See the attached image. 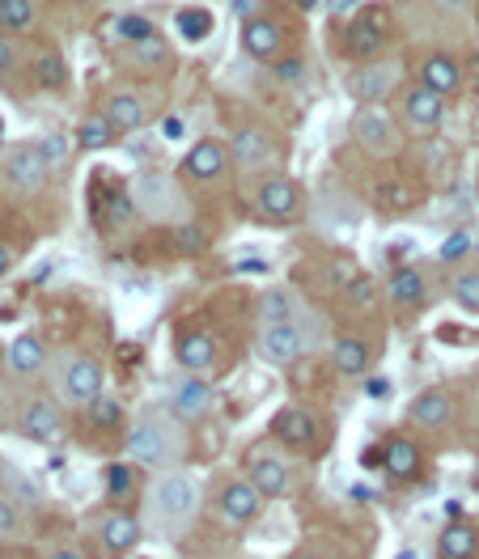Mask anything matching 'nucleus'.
I'll list each match as a JSON object with an SVG mask.
<instances>
[{
	"mask_svg": "<svg viewBox=\"0 0 479 559\" xmlns=\"http://www.w3.org/2000/svg\"><path fill=\"white\" fill-rule=\"evenodd\" d=\"M255 204H259V212L268 216V221H293V216L301 212V187L293 183L289 174H272V178H263Z\"/></svg>",
	"mask_w": 479,
	"mask_h": 559,
	"instance_id": "obj_7",
	"label": "nucleus"
},
{
	"mask_svg": "<svg viewBox=\"0 0 479 559\" xmlns=\"http://www.w3.org/2000/svg\"><path fill=\"white\" fill-rule=\"evenodd\" d=\"M195 500H200V488H195V479L187 471H170L153 483L149 492V513L162 530H183L191 513H195Z\"/></svg>",
	"mask_w": 479,
	"mask_h": 559,
	"instance_id": "obj_1",
	"label": "nucleus"
},
{
	"mask_svg": "<svg viewBox=\"0 0 479 559\" xmlns=\"http://www.w3.org/2000/svg\"><path fill=\"white\" fill-rule=\"evenodd\" d=\"M475 246H479V238H475Z\"/></svg>",
	"mask_w": 479,
	"mask_h": 559,
	"instance_id": "obj_56",
	"label": "nucleus"
},
{
	"mask_svg": "<svg viewBox=\"0 0 479 559\" xmlns=\"http://www.w3.org/2000/svg\"><path fill=\"white\" fill-rule=\"evenodd\" d=\"M225 161H229V149L221 140H200L187 153L183 174H191V178H217V174H225Z\"/></svg>",
	"mask_w": 479,
	"mask_h": 559,
	"instance_id": "obj_23",
	"label": "nucleus"
},
{
	"mask_svg": "<svg viewBox=\"0 0 479 559\" xmlns=\"http://www.w3.org/2000/svg\"><path fill=\"white\" fill-rule=\"evenodd\" d=\"M39 149H43V157H47V166H51V161H60V157H64V144H60V136H47V140L39 144Z\"/></svg>",
	"mask_w": 479,
	"mask_h": 559,
	"instance_id": "obj_47",
	"label": "nucleus"
},
{
	"mask_svg": "<svg viewBox=\"0 0 479 559\" xmlns=\"http://www.w3.org/2000/svg\"><path fill=\"white\" fill-rule=\"evenodd\" d=\"M331 365L340 369L344 377H361L369 369V344L361 335H340L331 344Z\"/></svg>",
	"mask_w": 479,
	"mask_h": 559,
	"instance_id": "obj_25",
	"label": "nucleus"
},
{
	"mask_svg": "<svg viewBox=\"0 0 479 559\" xmlns=\"http://www.w3.org/2000/svg\"><path fill=\"white\" fill-rule=\"evenodd\" d=\"M399 559H416V551H399Z\"/></svg>",
	"mask_w": 479,
	"mask_h": 559,
	"instance_id": "obj_55",
	"label": "nucleus"
},
{
	"mask_svg": "<svg viewBox=\"0 0 479 559\" xmlns=\"http://www.w3.org/2000/svg\"><path fill=\"white\" fill-rule=\"evenodd\" d=\"M145 119H149V106L140 102L136 94H111L106 98V123H111L115 132H132Z\"/></svg>",
	"mask_w": 479,
	"mask_h": 559,
	"instance_id": "obj_26",
	"label": "nucleus"
},
{
	"mask_svg": "<svg viewBox=\"0 0 479 559\" xmlns=\"http://www.w3.org/2000/svg\"><path fill=\"white\" fill-rule=\"evenodd\" d=\"M234 13H238V17H246V22H255V17H263V13H259V0H234Z\"/></svg>",
	"mask_w": 479,
	"mask_h": 559,
	"instance_id": "obj_50",
	"label": "nucleus"
},
{
	"mask_svg": "<svg viewBox=\"0 0 479 559\" xmlns=\"http://www.w3.org/2000/svg\"><path fill=\"white\" fill-rule=\"evenodd\" d=\"M344 301L352 310H378V280L374 276H352L344 284Z\"/></svg>",
	"mask_w": 479,
	"mask_h": 559,
	"instance_id": "obj_32",
	"label": "nucleus"
},
{
	"mask_svg": "<svg viewBox=\"0 0 479 559\" xmlns=\"http://www.w3.org/2000/svg\"><path fill=\"white\" fill-rule=\"evenodd\" d=\"M382 466H386V475L395 483H412L420 475V466H424L420 445L412 437H390L386 449H382Z\"/></svg>",
	"mask_w": 479,
	"mask_h": 559,
	"instance_id": "obj_18",
	"label": "nucleus"
},
{
	"mask_svg": "<svg viewBox=\"0 0 479 559\" xmlns=\"http://www.w3.org/2000/svg\"><path fill=\"white\" fill-rule=\"evenodd\" d=\"M162 136H166V140H183V119H179V115H166V119H162Z\"/></svg>",
	"mask_w": 479,
	"mask_h": 559,
	"instance_id": "obj_49",
	"label": "nucleus"
},
{
	"mask_svg": "<svg viewBox=\"0 0 479 559\" xmlns=\"http://www.w3.org/2000/svg\"><path fill=\"white\" fill-rule=\"evenodd\" d=\"M352 140H357L365 153H374V157H395L403 149L399 123H395V115H390L386 106H361V111L352 115Z\"/></svg>",
	"mask_w": 479,
	"mask_h": 559,
	"instance_id": "obj_3",
	"label": "nucleus"
},
{
	"mask_svg": "<svg viewBox=\"0 0 479 559\" xmlns=\"http://www.w3.org/2000/svg\"><path fill=\"white\" fill-rule=\"evenodd\" d=\"M272 432H276L280 445L297 449V454H306V449L318 445V424H314L310 411H301V407H280L276 420H272Z\"/></svg>",
	"mask_w": 479,
	"mask_h": 559,
	"instance_id": "obj_12",
	"label": "nucleus"
},
{
	"mask_svg": "<svg viewBox=\"0 0 479 559\" xmlns=\"http://www.w3.org/2000/svg\"><path fill=\"white\" fill-rule=\"evenodd\" d=\"M136 538H140V521H136L132 513H111V517L102 521V543L111 547L115 555L132 551V547H136Z\"/></svg>",
	"mask_w": 479,
	"mask_h": 559,
	"instance_id": "obj_29",
	"label": "nucleus"
},
{
	"mask_svg": "<svg viewBox=\"0 0 479 559\" xmlns=\"http://www.w3.org/2000/svg\"><path fill=\"white\" fill-rule=\"evenodd\" d=\"M416 85H424L437 98H454L458 89H463V64H458L454 56H446V51H433V56L420 64V81Z\"/></svg>",
	"mask_w": 479,
	"mask_h": 559,
	"instance_id": "obj_15",
	"label": "nucleus"
},
{
	"mask_svg": "<svg viewBox=\"0 0 479 559\" xmlns=\"http://www.w3.org/2000/svg\"><path fill=\"white\" fill-rule=\"evenodd\" d=\"M111 136H115V128L106 123V115H90L81 123V132H77V140L85 144V149H106L111 144Z\"/></svg>",
	"mask_w": 479,
	"mask_h": 559,
	"instance_id": "obj_34",
	"label": "nucleus"
},
{
	"mask_svg": "<svg viewBox=\"0 0 479 559\" xmlns=\"http://www.w3.org/2000/svg\"><path fill=\"white\" fill-rule=\"evenodd\" d=\"M5 178H9V187L22 191V195L39 191L47 183V157H43L39 144H17V149H9V157H5Z\"/></svg>",
	"mask_w": 479,
	"mask_h": 559,
	"instance_id": "obj_6",
	"label": "nucleus"
},
{
	"mask_svg": "<svg viewBox=\"0 0 479 559\" xmlns=\"http://www.w3.org/2000/svg\"><path fill=\"white\" fill-rule=\"evenodd\" d=\"M246 479L259 488L263 500H285L293 492V479H289V466L280 462L276 454H259L251 462V471H246Z\"/></svg>",
	"mask_w": 479,
	"mask_h": 559,
	"instance_id": "obj_16",
	"label": "nucleus"
},
{
	"mask_svg": "<svg viewBox=\"0 0 479 559\" xmlns=\"http://www.w3.org/2000/svg\"><path fill=\"white\" fill-rule=\"evenodd\" d=\"M242 47L251 51L255 60H276L280 64V51H285V26L276 17H255V22H242Z\"/></svg>",
	"mask_w": 479,
	"mask_h": 559,
	"instance_id": "obj_14",
	"label": "nucleus"
},
{
	"mask_svg": "<svg viewBox=\"0 0 479 559\" xmlns=\"http://www.w3.org/2000/svg\"><path fill=\"white\" fill-rule=\"evenodd\" d=\"M280 322H293L289 297L285 293H263V327H280Z\"/></svg>",
	"mask_w": 479,
	"mask_h": 559,
	"instance_id": "obj_38",
	"label": "nucleus"
},
{
	"mask_svg": "<svg viewBox=\"0 0 479 559\" xmlns=\"http://www.w3.org/2000/svg\"><path fill=\"white\" fill-rule=\"evenodd\" d=\"M437 555L441 559H475L479 555V530L471 521H450V526H441Z\"/></svg>",
	"mask_w": 479,
	"mask_h": 559,
	"instance_id": "obj_22",
	"label": "nucleus"
},
{
	"mask_svg": "<svg viewBox=\"0 0 479 559\" xmlns=\"http://www.w3.org/2000/svg\"><path fill=\"white\" fill-rule=\"evenodd\" d=\"M132 200H136V212H145L149 221L183 225V216H187V195H183L179 183H174V174H166V170H145L140 174Z\"/></svg>",
	"mask_w": 479,
	"mask_h": 559,
	"instance_id": "obj_2",
	"label": "nucleus"
},
{
	"mask_svg": "<svg viewBox=\"0 0 479 559\" xmlns=\"http://www.w3.org/2000/svg\"><path fill=\"white\" fill-rule=\"evenodd\" d=\"M276 72H280V81H297L306 68H301V60H280V64H276Z\"/></svg>",
	"mask_w": 479,
	"mask_h": 559,
	"instance_id": "obj_48",
	"label": "nucleus"
},
{
	"mask_svg": "<svg viewBox=\"0 0 479 559\" xmlns=\"http://www.w3.org/2000/svg\"><path fill=\"white\" fill-rule=\"evenodd\" d=\"M471 250H475V238H471V233H467V229H454L450 238L441 242L437 255H441V263H458V259H467Z\"/></svg>",
	"mask_w": 479,
	"mask_h": 559,
	"instance_id": "obj_37",
	"label": "nucleus"
},
{
	"mask_svg": "<svg viewBox=\"0 0 479 559\" xmlns=\"http://www.w3.org/2000/svg\"><path fill=\"white\" fill-rule=\"evenodd\" d=\"M13 530H17V513H13L9 500H0V538H9Z\"/></svg>",
	"mask_w": 479,
	"mask_h": 559,
	"instance_id": "obj_45",
	"label": "nucleus"
},
{
	"mask_svg": "<svg viewBox=\"0 0 479 559\" xmlns=\"http://www.w3.org/2000/svg\"><path fill=\"white\" fill-rule=\"evenodd\" d=\"M9 267H13V255H9V250H5V246H0V276H5V272H9Z\"/></svg>",
	"mask_w": 479,
	"mask_h": 559,
	"instance_id": "obj_53",
	"label": "nucleus"
},
{
	"mask_svg": "<svg viewBox=\"0 0 479 559\" xmlns=\"http://www.w3.org/2000/svg\"><path fill=\"white\" fill-rule=\"evenodd\" d=\"M403 123L412 132H437L441 128V119H446V98H437L429 94L424 85H412V89H403Z\"/></svg>",
	"mask_w": 479,
	"mask_h": 559,
	"instance_id": "obj_9",
	"label": "nucleus"
},
{
	"mask_svg": "<svg viewBox=\"0 0 479 559\" xmlns=\"http://www.w3.org/2000/svg\"><path fill=\"white\" fill-rule=\"evenodd\" d=\"M229 153H234V161L242 170H263L276 157V140H272L268 128H242L234 136V144H229Z\"/></svg>",
	"mask_w": 479,
	"mask_h": 559,
	"instance_id": "obj_17",
	"label": "nucleus"
},
{
	"mask_svg": "<svg viewBox=\"0 0 479 559\" xmlns=\"http://www.w3.org/2000/svg\"><path fill=\"white\" fill-rule=\"evenodd\" d=\"M365 394H369V399H386L390 382H386V377H365Z\"/></svg>",
	"mask_w": 479,
	"mask_h": 559,
	"instance_id": "obj_46",
	"label": "nucleus"
},
{
	"mask_svg": "<svg viewBox=\"0 0 479 559\" xmlns=\"http://www.w3.org/2000/svg\"><path fill=\"white\" fill-rule=\"evenodd\" d=\"M390 34V17L382 9H361L344 30V47L352 60H378Z\"/></svg>",
	"mask_w": 479,
	"mask_h": 559,
	"instance_id": "obj_4",
	"label": "nucleus"
},
{
	"mask_svg": "<svg viewBox=\"0 0 479 559\" xmlns=\"http://www.w3.org/2000/svg\"><path fill=\"white\" fill-rule=\"evenodd\" d=\"M60 394L68 403H94L102 394V365L90 356L68 360V369L60 373Z\"/></svg>",
	"mask_w": 479,
	"mask_h": 559,
	"instance_id": "obj_10",
	"label": "nucleus"
},
{
	"mask_svg": "<svg viewBox=\"0 0 479 559\" xmlns=\"http://www.w3.org/2000/svg\"><path fill=\"white\" fill-rule=\"evenodd\" d=\"M132 51H136V60H140V64H149V68L166 64V56H170V47H166L162 34H149V39H140Z\"/></svg>",
	"mask_w": 479,
	"mask_h": 559,
	"instance_id": "obj_40",
	"label": "nucleus"
},
{
	"mask_svg": "<svg viewBox=\"0 0 479 559\" xmlns=\"http://www.w3.org/2000/svg\"><path fill=\"white\" fill-rule=\"evenodd\" d=\"M13 64V43L9 39H0V72H5Z\"/></svg>",
	"mask_w": 479,
	"mask_h": 559,
	"instance_id": "obj_51",
	"label": "nucleus"
},
{
	"mask_svg": "<svg viewBox=\"0 0 479 559\" xmlns=\"http://www.w3.org/2000/svg\"><path fill=\"white\" fill-rule=\"evenodd\" d=\"M208 407H212V386L200 382V377H183L179 390H174V411L191 420V416H204Z\"/></svg>",
	"mask_w": 479,
	"mask_h": 559,
	"instance_id": "obj_28",
	"label": "nucleus"
},
{
	"mask_svg": "<svg viewBox=\"0 0 479 559\" xmlns=\"http://www.w3.org/2000/svg\"><path fill=\"white\" fill-rule=\"evenodd\" d=\"M119 34L136 47L140 39H149V34H157V30L149 26V17H136V13H132V17H119Z\"/></svg>",
	"mask_w": 479,
	"mask_h": 559,
	"instance_id": "obj_42",
	"label": "nucleus"
},
{
	"mask_svg": "<svg viewBox=\"0 0 479 559\" xmlns=\"http://www.w3.org/2000/svg\"><path fill=\"white\" fill-rule=\"evenodd\" d=\"M310 352V331L301 322H280V327H263L259 335V356L268 365H293Z\"/></svg>",
	"mask_w": 479,
	"mask_h": 559,
	"instance_id": "obj_5",
	"label": "nucleus"
},
{
	"mask_svg": "<svg viewBox=\"0 0 479 559\" xmlns=\"http://www.w3.org/2000/svg\"><path fill=\"white\" fill-rule=\"evenodd\" d=\"M51 559H85L77 547H64V551H56V555H51Z\"/></svg>",
	"mask_w": 479,
	"mask_h": 559,
	"instance_id": "obj_52",
	"label": "nucleus"
},
{
	"mask_svg": "<svg viewBox=\"0 0 479 559\" xmlns=\"http://www.w3.org/2000/svg\"><path fill=\"white\" fill-rule=\"evenodd\" d=\"M217 509H221V517L229 521V526H251V521L263 513V496H259V488L251 479H234V483H225Z\"/></svg>",
	"mask_w": 479,
	"mask_h": 559,
	"instance_id": "obj_11",
	"label": "nucleus"
},
{
	"mask_svg": "<svg viewBox=\"0 0 479 559\" xmlns=\"http://www.w3.org/2000/svg\"><path fill=\"white\" fill-rule=\"evenodd\" d=\"M450 293H454V301L463 305V310L479 314V267H463V272L454 276V284H450Z\"/></svg>",
	"mask_w": 479,
	"mask_h": 559,
	"instance_id": "obj_33",
	"label": "nucleus"
},
{
	"mask_svg": "<svg viewBox=\"0 0 479 559\" xmlns=\"http://www.w3.org/2000/svg\"><path fill=\"white\" fill-rule=\"evenodd\" d=\"M56 432H60V411H56V403H51V399L26 403V411H22V437H30V441H51Z\"/></svg>",
	"mask_w": 479,
	"mask_h": 559,
	"instance_id": "obj_24",
	"label": "nucleus"
},
{
	"mask_svg": "<svg viewBox=\"0 0 479 559\" xmlns=\"http://www.w3.org/2000/svg\"><path fill=\"white\" fill-rule=\"evenodd\" d=\"M174 30H179L187 43H200L212 34V13L208 9H179L174 13Z\"/></svg>",
	"mask_w": 479,
	"mask_h": 559,
	"instance_id": "obj_31",
	"label": "nucleus"
},
{
	"mask_svg": "<svg viewBox=\"0 0 479 559\" xmlns=\"http://www.w3.org/2000/svg\"><path fill=\"white\" fill-rule=\"evenodd\" d=\"M395 85H399V64H361L348 77V94L361 106H382Z\"/></svg>",
	"mask_w": 479,
	"mask_h": 559,
	"instance_id": "obj_8",
	"label": "nucleus"
},
{
	"mask_svg": "<svg viewBox=\"0 0 479 559\" xmlns=\"http://www.w3.org/2000/svg\"><path fill=\"white\" fill-rule=\"evenodd\" d=\"M85 420H90L94 428H115L123 420V407L115 399H102V394H98V399L90 403V416H85Z\"/></svg>",
	"mask_w": 479,
	"mask_h": 559,
	"instance_id": "obj_39",
	"label": "nucleus"
},
{
	"mask_svg": "<svg viewBox=\"0 0 479 559\" xmlns=\"http://www.w3.org/2000/svg\"><path fill=\"white\" fill-rule=\"evenodd\" d=\"M34 22V5L30 0H0V26L5 30H22Z\"/></svg>",
	"mask_w": 479,
	"mask_h": 559,
	"instance_id": "obj_35",
	"label": "nucleus"
},
{
	"mask_svg": "<svg viewBox=\"0 0 479 559\" xmlns=\"http://www.w3.org/2000/svg\"><path fill=\"white\" fill-rule=\"evenodd\" d=\"M136 488V471L128 462H115V466H106V492L111 496H128Z\"/></svg>",
	"mask_w": 479,
	"mask_h": 559,
	"instance_id": "obj_41",
	"label": "nucleus"
},
{
	"mask_svg": "<svg viewBox=\"0 0 479 559\" xmlns=\"http://www.w3.org/2000/svg\"><path fill=\"white\" fill-rule=\"evenodd\" d=\"M293 559H323V555H318V551H310V547H306V551H297Z\"/></svg>",
	"mask_w": 479,
	"mask_h": 559,
	"instance_id": "obj_54",
	"label": "nucleus"
},
{
	"mask_svg": "<svg viewBox=\"0 0 479 559\" xmlns=\"http://www.w3.org/2000/svg\"><path fill=\"white\" fill-rule=\"evenodd\" d=\"M132 212H136V200H132V195H128V191H115V195H111V225H123Z\"/></svg>",
	"mask_w": 479,
	"mask_h": 559,
	"instance_id": "obj_44",
	"label": "nucleus"
},
{
	"mask_svg": "<svg viewBox=\"0 0 479 559\" xmlns=\"http://www.w3.org/2000/svg\"><path fill=\"white\" fill-rule=\"evenodd\" d=\"M386 297L399 305V310H420L424 297H429V280L416 267H395L386 280Z\"/></svg>",
	"mask_w": 479,
	"mask_h": 559,
	"instance_id": "obj_19",
	"label": "nucleus"
},
{
	"mask_svg": "<svg viewBox=\"0 0 479 559\" xmlns=\"http://www.w3.org/2000/svg\"><path fill=\"white\" fill-rule=\"evenodd\" d=\"M128 454L140 466H157V462H166L170 454H179V437H170L162 424H140V428H132V437H128Z\"/></svg>",
	"mask_w": 479,
	"mask_h": 559,
	"instance_id": "obj_13",
	"label": "nucleus"
},
{
	"mask_svg": "<svg viewBox=\"0 0 479 559\" xmlns=\"http://www.w3.org/2000/svg\"><path fill=\"white\" fill-rule=\"evenodd\" d=\"M43 360H47V352H43V344H39V335H17V339H13L9 365H13L17 373H39Z\"/></svg>",
	"mask_w": 479,
	"mask_h": 559,
	"instance_id": "obj_30",
	"label": "nucleus"
},
{
	"mask_svg": "<svg viewBox=\"0 0 479 559\" xmlns=\"http://www.w3.org/2000/svg\"><path fill=\"white\" fill-rule=\"evenodd\" d=\"M416 200H420V191L407 178H382L374 187V204L382 212H407V208H416Z\"/></svg>",
	"mask_w": 479,
	"mask_h": 559,
	"instance_id": "obj_27",
	"label": "nucleus"
},
{
	"mask_svg": "<svg viewBox=\"0 0 479 559\" xmlns=\"http://www.w3.org/2000/svg\"><path fill=\"white\" fill-rule=\"evenodd\" d=\"M174 242H179V250H187V255H195V250H204V242H208V233L200 229V225H179L174 229Z\"/></svg>",
	"mask_w": 479,
	"mask_h": 559,
	"instance_id": "obj_43",
	"label": "nucleus"
},
{
	"mask_svg": "<svg viewBox=\"0 0 479 559\" xmlns=\"http://www.w3.org/2000/svg\"><path fill=\"white\" fill-rule=\"evenodd\" d=\"M450 416H454V399L446 390L429 386V390H420L412 399V424L416 428H446Z\"/></svg>",
	"mask_w": 479,
	"mask_h": 559,
	"instance_id": "obj_20",
	"label": "nucleus"
},
{
	"mask_svg": "<svg viewBox=\"0 0 479 559\" xmlns=\"http://www.w3.org/2000/svg\"><path fill=\"white\" fill-rule=\"evenodd\" d=\"M174 360H179L183 369H191V373L212 369V365H217V335H208V331L183 335L179 344H174Z\"/></svg>",
	"mask_w": 479,
	"mask_h": 559,
	"instance_id": "obj_21",
	"label": "nucleus"
},
{
	"mask_svg": "<svg viewBox=\"0 0 479 559\" xmlns=\"http://www.w3.org/2000/svg\"><path fill=\"white\" fill-rule=\"evenodd\" d=\"M34 77H39V85H47V89L64 85V60L56 56V51H43V56L34 60Z\"/></svg>",
	"mask_w": 479,
	"mask_h": 559,
	"instance_id": "obj_36",
	"label": "nucleus"
}]
</instances>
